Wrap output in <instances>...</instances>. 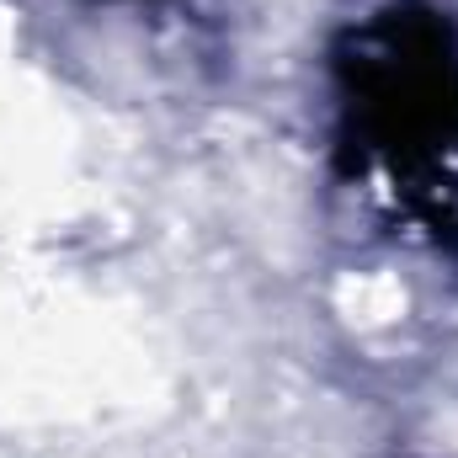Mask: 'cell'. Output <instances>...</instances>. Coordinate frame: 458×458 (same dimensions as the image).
Listing matches in <instances>:
<instances>
[{"instance_id": "6da1fadb", "label": "cell", "mask_w": 458, "mask_h": 458, "mask_svg": "<svg viewBox=\"0 0 458 458\" xmlns=\"http://www.w3.org/2000/svg\"><path fill=\"white\" fill-rule=\"evenodd\" d=\"M336 70V171L373 208L458 240V27L421 0L352 21Z\"/></svg>"}]
</instances>
